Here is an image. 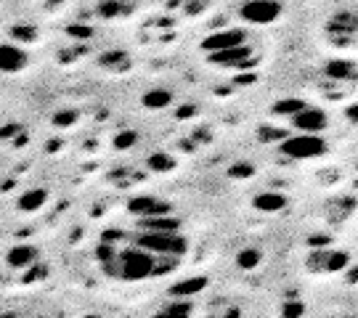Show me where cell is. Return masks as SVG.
Wrapping results in <instances>:
<instances>
[{
  "label": "cell",
  "mask_w": 358,
  "mask_h": 318,
  "mask_svg": "<svg viewBox=\"0 0 358 318\" xmlns=\"http://www.w3.org/2000/svg\"><path fill=\"white\" fill-rule=\"evenodd\" d=\"M205 287H207V279L196 276V279H186V281L173 284V287H170V294H173L176 300H192L194 294H199Z\"/></svg>",
  "instance_id": "5bb4252c"
},
{
  "label": "cell",
  "mask_w": 358,
  "mask_h": 318,
  "mask_svg": "<svg viewBox=\"0 0 358 318\" xmlns=\"http://www.w3.org/2000/svg\"><path fill=\"white\" fill-rule=\"evenodd\" d=\"M279 152L289 159H316V157H324L329 152V143L321 138V136H287V138L279 143Z\"/></svg>",
  "instance_id": "3957f363"
},
{
  "label": "cell",
  "mask_w": 358,
  "mask_h": 318,
  "mask_svg": "<svg viewBox=\"0 0 358 318\" xmlns=\"http://www.w3.org/2000/svg\"><path fill=\"white\" fill-rule=\"evenodd\" d=\"M207 62L217 69H250L255 59H252L250 45H239V48H231V51L213 53V56H207Z\"/></svg>",
  "instance_id": "ba28073f"
},
{
  "label": "cell",
  "mask_w": 358,
  "mask_h": 318,
  "mask_svg": "<svg viewBox=\"0 0 358 318\" xmlns=\"http://www.w3.org/2000/svg\"><path fill=\"white\" fill-rule=\"evenodd\" d=\"M146 165H149L152 173H170V170L176 167V159H173L167 152H154Z\"/></svg>",
  "instance_id": "7402d4cb"
},
{
  "label": "cell",
  "mask_w": 358,
  "mask_h": 318,
  "mask_svg": "<svg viewBox=\"0 0 358 318\" xmlns=\"http://www.w3.org/2000/svg\"><path fill=\"white\" fill-rule=\"evenodd\" d=\"M77 120V115L72 112V109H66V112H59V115L53 117V125L56 127H66V125H72Z\"/></svg>",
  "instance_id": "484cf974"
},
{
  "label": "cell",
  "mask_w": 358,
  "mask_h": 318,
  "mask_svg": "<svg viewBox=\"0 0 358 318\" xmlns=\"http://www.w3.org/2000/svg\"><path fill=\"white\" fill-rule=\"evenodd\" d=\"M141 231H149V233H180V220L173 215H159V217H146V220H138Z\"/></svg>",
  "instance_id": "7c38bea8"
},
{
  "label": "cell",
  "mask_w": 358,
  "mask_h": 318,
  "mask_svg": "<svg viewBox=\"0 0 358 318\" xmlns=\"http://www.w3.org/2000/svg\"><path fill=\"white\" fill-rule=\"evenodd\" d=\"M13 38H22L29 43V40L35 38V29H32V27H29V29H27V27H13Z\"/></svg>",
  "instance_id": "83f0119b"
},
{
  "label": "cell",
  "mask_w": 358,
  "mask_h": 318,
  "mask_svg": "<svg viewBox=\"0 0 358 318\" xmlns=\"http://www.w3.org/2000/svg\"><path fill=\"white\" fill-rule=\"evenodd\" d=\"M16 130H22V127H19V125H8V127H3V133H0V136H3V138H11Z\"/></svg>",
  "instance_id": "f546056e"
},
{
  "label": "cell",
  "mask_w": 358,
  "mask_h": 318,
  "mask_svg": "<svg viewBox=\"0 0 358 318\" xmlns=\"http://www.w3.org/2000/svg\"><path fill=\"white\" fill-rule=\"evenodd\" d=\"M306 106H308V103L303 101V99H282V101L273 103V115L289 117V120H292V117L300 115V112H303Z\"/></svg>",
  "instance_id": "ffe728a7"
},
{
  "label": "cell",
  "mask_w": 358,
  "mask_h": 318,
  "mask_svg": "<svg viewBox=\"0 0 358 318\" xmlns=\"http://www.w3.org/2000/svg\"><path fill=\"white\" fill-rule=\"evenodd\" d=\"M128 210L138 220H146V217H159V215H170V204L157 199V196H136L128 202Z\"/></svg>",
  "instance_id": "30bf717a"
},
{
  "label": "cell",
  "mask_w": 358,
  "mask_h": 318,
  "mask_svg": "<svg viewBox=\"0 0 358 318\" xmlns=\"http://www.w3.org/2000/svg\"><path fill=\"white\" fill-rule=\"evenodd\" d=\"M223 318H242V310L239 308H234V305H229V310H226V316Z\"/></svg>",
  "instance_id": "4dcf8cb0"
},
{
  "label": "cell",
  "mask_w": 358,
  "mask_h": 318,
  "mask_svg": "<svg viewBox=\"0 0 358 318\" xmlns=\"http://www.w3.org/2000/svg\"><path fill=\"white\" fill-rule=\"evenodd\" d=\"M260 263H263V252L255 250V247H247V250L236 254V266L242 268V270H255Z\"/></svg>",
  "instance_id": "44dd1931"
},
{
  "label": "cell",
  "mask_w": 358,
  "mask_h": 318,
  "mask_svg": "<svg viewBox=\"0 0 358 318\" xmlns=\"http://www.w3.org/2000/svg\"><path fill=\"white\" fill-rule=\"evenodd\" d=\"M45 202H48V191L45 189H29L19 196V202L16 204H19V210H22V212H38V210L45 207Z\"/></svg>",
  "instance_id": "9a60e30c"
},
{
  "label": "cell",
  "mask_w": 358,
  "mask_h": 318,
  "mask_svg": "<svg viewBox=\"0 0 358 318\" xmlns=\"http://www.w3.org/2000/svg\"><path fill=\"white\" fill-rule=\"evenodd\" d=\"M247 40V32L239 29V27H229V29H220V32H213L202 40V51H207V56L220 51H231V48H239Z\"/></svg>",
  "instance_id": "8992f818"
},
{
  "label": "cell",
  "mask_w": 358,
  "mask_h": 318,
  "mask_svg": "<svg viewBox=\"0 0 358 318\" xmlns=\"http://www.w3.org/2000/svg\"><path fill=\"white\" fill-rule=\"evenodd\" d=\"M192 313H194L192 300H170L152 318H192Z\"/></svg>",
  "instance_id": "e0dca14e"
},
{
  "label": "cell",
  "mask_w": 358,
  "mask_h": 318,
  "mask_svg": "<svg viewBox=\"0 0 358 318\" xmlns=\"http://www.w3.org/2000/svg\"><path fill=\"white\" fill-rule=\"evenodd\" d=\"M255 173V167L250 165V162H239V165H231L229 175L231 178H250Z\"/></svg>",
  "instance_id": "d4e9b609"
},
{
  "label": "cell",
  "mask_w": 358,
  "mask_h": 318,
  "mask_svg": "<svg viewBox=\"0 0 358 318\" xmlns=\"http://www.w3.org/2000/svg\"><path fill=\"white\" fill-rule=\"evenodd\" d=\"M38 257H40L38 247H32V244H16L6 254V263L13 270H27V268L38 266Z\"/></svg>",
  "instance_id": "8fae6325"
},
{
  "label": "cell",
  "mask_w": 358,
  "mask_h": 318,
  "mask_svg": "<svg viewBox=\"0 0 358 318\" xmlns=\"http://www.w3.org/2000/svg\"><path fill=\"white\" fill-rule=\"evenodd\" d=\"M255 210L260 212H282L284 207H287V196L279 194V191H263V194H257L255 196Z\"/></svg>",
  "instance_id": "4fadbf2b"
},
{
  "label": "cell",
  "mask_w": 358,
  "mask_h": 318,
  "mask_svg": "<svg viewBox=\"0 0 358 318\" xmlns=\"http://www.w3.org/2000/svg\"><path fill=\"white\" fill-rule=\"evenodd\" d=\"M324 72L332 77V80H358V69L350 62H329L324 66Z\"/></svg>",
  "instance_id": "d6986e66"
},
{
  "label": "cell",
  "mask_w": 358,
  "mask_h": 318,
  "mask_svg": "<svg viewBox=\"0 0 358 318\" xmlns=\"http://www.w3.org/2000/svg\"><path fill=\"white\" fill-rule=\"evenodd\" d=\"M83 318H106V316H96V313H90V316H83Z\"/></svg>",
  "instance_id": "d6a6232c"
},
{
  "label": "cell",
  "mask_w": 358,
  "mask_h": 318,
  "mask_svg": "<svg viewBox=\"0 0 358 318\" xmlns=\"http://www.w3.org/2000/svg\"><path fill=\"white\" fill-rule=\"evenodd\" d=\"M138 143V133L136 130H120L115 136V149L117 152H128L130 146Z\"/></svg>",
  "instance_id": "603a6c76"
},
{
  "label": "cell",
  "mask_w": 358,
  "mask_h": 318,
  "mask_svg": "<svg viewBox=\"0 0 358 318\" xmlns=\"http://www.w3.org/2000/svg\"><path fill=\"white\" fill-rule=\"evenodd\" d=\"M69 35H75V38H90L93 29L90 27H69Z\"/></svg>",
  "instance_id": "f1b7e54d"
},
{
  "label": "cell",
  "mask_w": 358,
  "mask_h": 318,
  "mask_svg": "<svg viewBox=\"0 0 358 318\" xmlns=\"http://www.w3.org/2000/svg\"><path fill=\"white\" fill-rule=\"evenodd\" d=\"M350 263V254L337 252V250H321V252H310L306 260V266L310 273H324V276H332L345 270Z\"/></svg>",
  "instance_id": "277c9868"
},
{
  "label": "cell",
  "mask_w": 358,
  "mask_h": 318,
  "mask_svg": "<svg viewBox=\"0 0 358 318\" xmlns=\"http://www.w3.org/2000/svg\"><path fill=\"white\" fill-rule=\"evenodd\" d=\"M345 115L350 117V120H356V122H358V103H353V106H348Z\"/></svg>",
  "instance_id": "1f68e13d"
},
{
  "label": "cell",
  "mask_w": 358,
  "mask_h": 318,
  "mask_svg": "<svg viewBox=\"0 0 358 318\" xmlns=\"http://www.w3.org/2000/svg\"><path fill=\"white\" fill-rule=\"evenodd\" d=\"M143 109H152V112H159V109H167L173 103V93L167 88H152L141 96Z\"/></svg>",
  "instance_id": "2e32d148"
},
{
  "label": "cell",
  "mask_w": 358,
  "mask_h": 318,
  "mask_svg": "<svg viewBox=\"0 0 358 318\" xmlns=\"http://www.w3.org/2000/svg\"><path fill=\"white\" fill-rule=\"evenodd\" d=\"M282 13V3H244V6H239V19L255 27L273 24Z\"/></svg>",
  "instance_id": "5b68a950"
},
{
  "label": "cell",
  "mask_w": 358,
  "mask_h": 318,
  "mask_svg": "<svg viewBox=\"0 0 358 318\" xmlns=\"http://www.w3.org/2000/svg\"><path fill=\"white\" fill-rule=\"evenodd\" d=\"M343 318H358V316H343Z\"/></svg>",
  "instance_id": "836d02e7"
},
{
  "label": "cell",
  "mask_w": 358,
  "mask_h": 318,
  "mask_svg": "<svg viewBox=\"0 0 358 318\" xmlns=\"http://www.w3.org/2000/svg\"><path fill=\"white\" fill-rule=\"evenodd\" d=\"M300 313H303V305H300L297 300H287V303H284V310H282L284 318H297Z\"/></svg>",
  "instance_id": "4316f807"
},
{
  "label": "cell",
  "mask_w": 358,
  "mask_h": 318,
  "mask_svg": "<svg viewBox=\"0 0 358 318\" xmlns=\"http://www.w3.org/2000/svg\"><path fill=\"white\" fill-rule=\"evenodd\" d=\"M96 11H99V16H103V19H115V16L128 13V8H125V6H120V3H101Z\"/></svg>",
  "instance_id": "cb8c5ba5"
},
{
  "label": "cell",
  "mask_w": 358,
  "mask_h": 318,
  "mask_svg": "<svg viewBox=\"0 0 358 318\" xmlns=\"http://www.w3.org/2000/svg\"><path fill=\"white\" fill-rule=\"evenodd\" d=\"M136 247L146 250L154 257H173V260H180L183 254L189 252V239L183 233H149V231H141L136 236Z\"/></svg>",
  "instance_id": "7a4b0ae2"
},
{
  "label": "cell",
  "mask_w": 358,
  "mask_h": 318,
  "mask_svg": "<svg viewBox=\"0 0 358 318\" xmlns=\"http://www.w3.org/2000/svg\"><path fill=\"white\" fill-rule=\"evenodd\" d=\"M99 66L109 69V72H122L130 66V56L125 51H106L99 56Z\"/></svg>",
  "instance_id": "ac0fdd59"
},
{
  "label": "cell",
  "mask_w": 358,
  "mask_h": 318,
  "mask_svg": "<svg viewBox=\"0 0 358 318\" xmlns=\"http://www.w3.org/2000/svg\"><path fill=\"white\" fill-rule=\"evenodd\" d=\"M157 276V257L141 247H128L117 254V279L120 281H143Z\"/></svg>",
  "instance_id": "6da1fadb"
},
{
  "label": "cell",
  "mask_w": 358,
  "mask_h": 318,
  "mask_svg": "<svg viewBox=\"0 0 358 318\" xmlns=\"http://www.w3.org/2000/svg\"><path fill=\"white\" fill-rule=\"evenodd\" d=\"M29 64V53L22 48V43H0V72H22Z\"/></svg>",
  "instance_id": "9c48e42d"
},
{
  "label": "cell",
  "mask_w": 358,
  "mask_h": 318,
  "mask_svg": "<svg viewBox=\"0 0 358 318\" xmlns=\"http://www.w3.org/2000/svg\"><path fill=\"white\" fill-rule=\"evenodd\" d=\"M289 122H292L294 130H300L303 136H321V133L329 127V117H327L324 109L308 103L306 109H303L300 115H294Z\"/></svg>",
  "instance_id": "52a82bcc"
}]
</instances>
